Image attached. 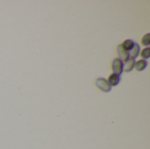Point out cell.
Here are the masks:
<instances>
[{
	"mask_svg": "<svg viewBox=\"0 0 150 149\" xmlns=\"http://www.w3.org/2000/svg\"><path fill=\"white\" fill-rule=\"evenodd\" d=\"M141 56L143 60L149 59L150 57V48L149 47H146L144 48L142 52H141Z\"/></svg>",
	"mask_w": 150,
	"mask_h": 149,
	"instance_id": "obj_9",
	"label": "cell"
},
{
	"mask_svg": "<svg viewBox=\"0 0 150 149\" xmlns=\"http://www.w3.org/2000/svg\"><path fill=\"white\" fill-rule=\"evenodd\" d=\"M150 44V33L145 34L142 38V45L143 46H149Z\"/></svg>",
	"mask_w": 150,
	"mask_h": 149,
	"instance_id": "obj_10",
	"label": "cell"
},
{
	"mask_svg": "<svg viewBox=\"0 0 150 149\" xmlns=\"http://www.w3.org/2000/svg\"><path fill=\"white\" fill-rule=\"evenodd\" d=\"M134 60L129 58L127 61H125V63H123V71L125 72H130L133 70L134 67Z\"/></svg>",
	"mask_w": 150,
	"mask_h": 149,
	"instance_id": "obj_4",
	"label": "cell"
},
{
	"mask_svg": "<svg viewBox=\"0 0 150 149\" xmlns=\"http://www.w3.org/2000/svg\"><path fill=\"white\" fill-rule=\"evenodd\" d=\"M134 42L132 40H126L125 41H123L120 44V46L122 47V48L124 50H126L127 52H129L132 49V47H134Z\"/></svg>",
	"mask_w": 150,
	"mask_h": 149,
	"instance_id": "obj_8",
	"label": "cell"
},
{
	"mask_svg": "<svg viewBox=\"0 0 150 149\" xmlns=\"http://www.w3.org/2000/svg\"><path fill=\"white\" fill-rule=\"evenodd\" d=\"M112 69L113 74H116L118 76L121 75L123 72V62H122V61H120L119 58H115L112 63Z\"/></svg>",
	"mask_w": 150,
	"mask_h": 149,
	"instance_id": "obj_2",
	"label": "cell"
},
{
	"mask_svg": "<svg viewBox=\"0 0 150 149\" xmlns=\"http://www.w3.org/2000/svg\"><path fill=\"white\" fill-rule=\"evenodd\" d=\"M96 85L100 90H102L104 92H110L112 90V87L108 83L107 80L105 78H102V77H99L96 80Z\"/></svg>",
	"mask_w": 150,
	"mask_h": 149,
	"instance_id": "obj_1",
	"label": "cell"
},
{
	"mask_svg": "<svg viewBox=\"0 0 150 149\" xmlns=\"http://www.w3.org/2000/svg\"><path fill=\"white\" fill-rule=\"evenodd\" d=\"M147 65H148V62L145 60H140L134 63V68H135L137 71H142L146 68Z\"/></svg>",
	"mask_w": 150,
	"mask_h": 149,
	"instance_id": "obj_7",
	"label": "cell"
},
{
	"mask_svg": "<svg viewBox=\"0 0 150 149\" xmlns=\"http://www.w3.org/2000/svg\"><path fill=\"white\" fill-rule=\"evenodd\" d=\"M120 76H118V75H116V74H112V75L108 77V80H107V82H108V83L110 84L111 87H112V86H116V85H118L119 83H120Z\"/></svg>",
	"mask_w": 150,
	"mask_h": 149,
	"instance_id": "obj_6",
	"label": "cell"
},
{
	"mask_svg": "<svg viewBox=\"0 0 150 149\" xmlns=\"http://www.w3.org/2000/svg\"><path fill=\"white\" fill-rule=\"evenodd\" d=\"M118 54H119V59L120 61H122V62L123 61H127L129 59L128 52L124 50L120 45H119V47H118Z\"/></svg>",
	"mask_w": 150,
	"mask_h": 149,
	"instance_id": "obj_3",
	"label": "cell"
},
{
	"mask_svg": "<svg viewBox=\"0 0 150 149\" xmlns=\"http://www.w3.org/2000/svg\"><path fill=\"white\" fill-rule=\"evenodd\" d=\"M139 53H140V46H139L137 43H134V47H132V49L128 52L129 58L134 60V59L139 55Z\"/></svg>",
	"mask_w": 150,
	"mask_h": 149,
	"instance_id": "obj_5",
	"label": "cell"
}]
</instances>
